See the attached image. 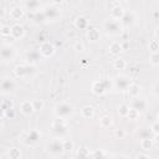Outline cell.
<instances>
[{"instance_id": "8d00e7d4", "label": "cell", "mask_w": 159, "mask_h": 159, "mask_svg": "<svg viewBox=\"0 0 159 159\" xmlns=\"http://www.w3.org/2000/svg\"><path fill=\"white\" fill-rule=\"evenodd\" d=\"M149 62L154 66H158L159 65V51L158 52H150L149 55Z\"/></svg>"}, {"instance_id": "83f0119b", "label": "cell", "mask_w": 159, "mask_h": 159, "mask_svg": "<svg viewBox=\"0 0 159 159\" xmlns=\"http://www.w3.org/2000/svg\"><path fill=\"white\" fill-rule=\"evenodd\" d=\"M34 22H36V24H42V22H45L46 21V16H45V14H43V11L42 10H39V11H35L34 12Z\"/></svg>"}, {"instance_id": "f907efd6", "label": "cell", "mask_w": 159, "mask_h": 159, "mask_svg": "<svg viewBox=\"0 0 159 159\" xmlns=\"http://www.w3.org/2000/svg\"><path fill=\"white\" fill-rule=\"evenodd\" d=\"M155 37L159 40V27H157V29H155Z\"/></svg>"}, {"instance_id": "7dc6e473", "label": "cell", "mask_w": 159, "mask_h": 159, "mask_svg": "<svg viewBox=\"0 0 159 159\" xmlns=\"http://www.w3.org/2000/svg\"><path fill=\"white\" fill-rule=\"evenodd\" d=\"M135 158H149V154H143V153H139L135 155Z\"/></svg>"}, {"instance_id": "d6986e66", "label": "cell", "mask_w": 159, "mask_h": 159, "mask_svg": "<svg viewBox=\"0 0 159 159\" xmlns=\"http://www.w3.org/2000/svg\"><path fill=\"white\" fill-rule=\"evenodd\" d=\"M101 37V34L97 27H88L87 29V39L91 42H97Z\"/></svg>"}, {"instance_id": "5bb4252c", "label": "cell", "mask_w": 159, "mask_h": 159, "mask_svg": "<svg viewBox=\"0 0 159 159\" xmlns=\"http://www.w3.org/2000/svg\"><path fill=\"white\" fill-rule=\"evenodd\" d=\"M119 21H120V24L123 25V27H129V26L134 25V22H135V15H134L133 11H130V10L127 11V10H125L124 15L122 16V19H120Z\"/></svg>"}, {"instance_id": "8fae6325", "label": "cell", "mask_w": 159, "mask_h": 159, "mask_svg": "<svg viewBox=\"0 0 159 159\" xmlns=\"http://www.w3.org/2000/svg\"><path fill=\"white\" fill-rule=\"evenodd\" d=\"M41 132L39 129H31L24 138V144L27 145V147H31V145H35L36 143H39V140L41 139Z\"/></svg>"}, {"instance_id": "52a82bcc", "label": "cell", "mask_w": 159, "mask_h": 159, "mask_svg": "<svg viewBox=\"0 0 159 159\" xmlns=\"http://www.w3.org/2000/svg\"><path fill=\"white\" fill-rule=\"evenodd\" d=\"M51 129H52V132H55V133L58 134V135L66 133L67 129H68V125H67L66 119H65V118L56 117V118L52 120V123H51Z\"/></svg>"}, {"instance_id": "7402d4cb", "label": "cell", "mask_w": 159, "mask_h": 159, "mask_svg": "<svg viewBox=\"0 0 159 159\" xmlns=\"http://www.w3.org/2000/svg\"><path fill=\"white\" fill-rule=\"evenodd\" d=\"M75 26L80 30H87L89 27V24H88V20L87 17L84 16H78L76 20H75Z\"/></svg>"}, {"instance_id": "e575fe53", "label": "cell", "mask_w": 159, "mask_h": 159, "mask_svg": "<svg viewBox=\"0 0 159 159\" xmlns=\"http://www.w3.org/2000/svg\"><path fill=\"white\" fill-rule=\"evenodd\" d=\"M16 116V112H15V108H10L5 112H1V117L2 118H7V119H14Z\"/></svg>"}, {"instance_id": "30bf717a", "label": "cell", "mask_w": 159, "mask_h": 159, "mask_svg": "<svg viewBox=\"0 0 159 159\" xmlns=\"http://www.w3.org/2000/svg\"><path fill=\"white\" fill-rule=\"evenodd\" d=\"M39 50H40V52H41V55H42L43 58L51 57L56 52V47H55V45L51 41H43V42H41L40 46H39Z\"/></svg>"}, {"instance_id": "4dcf8cb0", "label": "cell", "mask_w": 159, "mask_h": 159, "mask_svg": "<svg viewBox=\"0 0 159 159\" xmlns=\"http://www.w3.org/2000/svg\"><path fill=\"white\" fill-rule=\"evenodd\" d=\"M125 66H127L125 61H124L123 58H120V57H117V58L113 61V67H114L116 70H124Z\"/></svg>"}, {"instance_id": "f6af8a7d", "label": "cell", "mask_w": 159, "mask_h": 159, "mask_svg": "<svg viewBox=\"0 0 159 159\" xmlns=\"http://www.w3.org/2000/svg\"><path fill=\"white\" fill-rule=\"evenodd\" d=\"M153 140H154V144H159V133L153 134Z\"/></svg>"}, {"instance_id": "6da1fadb", "label": "cell", "mask_w": 159, "mask_h": 159, "mask_svg": "<svg viewBox=\"0 0 159 159\" xmlns=\"http://www.w3.org/2000/svg\"><path fill=\"white\" fill-rule=\"evenodd\" d=\"M103 29H104V31H106L107 35H109V36H118V35L122 34V31H123L124 27H123V25L120 24L119 20H116V19L109 17V19L104 20Z\"/></svg>"}, {"instance_id": "cb8c5ba5", "label": "cell", "mask_w": 159, "mask_h": 159, "mask_svg": "<svg viewBox=\"0 0 159 159\" xmlns=\"http://www.w3.org/2000/svg\"><path fill=\"white\" fill-rule=\"evenodd\" d=\"M81 116L86 119H91L94 116V108L92 106H83L81 108Z\"/></svg>"}, {"instance_id": "ee69618b", "label": "cell", "mask_w": 159, "mask_h": 159, "mask_svg": "<svg viewBox=\"0 0 159 159\" xmlns=\"http://www.w3.org/2000/svg\"><path fill=\"white\" fill-rule=\"evenodd\" d=\"M150 129H152V132H153V134H154V133H159V120H157V122H154V123L152 124V127H150Z\"/></svg>"}, {"instance_id": "f35d334b", "label": "cell", "mask_w": 159, "mask_h": 159, "mask_svg": "<svg viewBox=\"0 0 159 159\" xmlns=\"http://www.w3.org/2000/svg\"><path fill=\"white\" fill-rule=\"evenodd\" d=\"M32 106H34V109H35V111H41V109L43 108L45 103H43V101L40 99V98H35V99H32Z\"/></svg>"}, {"instance_id": "4fadbf2b", "label": "cell", "mask_w": 159, "mask_h": 159, "mask_svg": "<svg viewBox=\"0 0 159 159\" xmlns=\"http://www.w3.org/2000/svg\"><path fill=\"white\" fill-rule=\"evenodd\" d=\"M42 58H43V57H42V55H41V52H40L39 48H37V50H35V48L29 50V51L26 52V55H25V60H26V62H27V63H31V65H36V63H39Z\"/></svg>"}, {"instance_id": "7bdbcfd3", "label": "cell", "mask_w": 159, "mask_h": 159, "mask_svg": "<svg viewBox=\"0 0 159 159\" xmlns=\"http://www.w3.org/2000/svg\"><path fill=\"white\" fill-rule=\"evenodd\" d=\"M124 134H125V133H124V130H123V129H120V128H118V129H116V130H114V137H116V138H119V139H120V138H123V137H124Z\"/></svg>"}, {"instance_id": "f546056e", "label": "cell", "mask_w": 159, "mask_h": 159, "mask_svg": "<svg viewBox=\"0 0 159 159\" xmlns=\"http://www.w3.org/2000/svg\"><path fill=\"white\" fill-rule=\"evenodd\" d=\"M148 50L150 52H158L159 51V40L158 39H153L148 42Z\"/></svg>"}, {"instance_id": "9c48e42d", "label": "cell", "mask_w": 159, "mask_h": 159, "mask_svg": "<svg viewBox=\"0 0 159 159\" xmlns=\"http://www.w3.org/2000/svg\"><path fill=\"white\" fill-rule=\"evenodd\" d=\"M130 83H132V81H130V78L128 76H125V75H118L116 77V80H114V82H113V87L116 89L120 91V92H124V91H127V88L129 87Z\"/></svg>"}, {"instance_id": "b9f144b4", "label": "cell", "mask_w": 159, "mask_h": 159, "mask_svg": "<svg viewBox=\"0 0 159 159\" xmlns=\"http://www.w3.org/2000/svg\"><path fill=\"white\" fill-rule=\"evenodd\" d=\"M76 155H77V157H80V158H82V157H89V152H88V149H87V148L81 147V148H78V150H77Z\"/></svg>"}, {"instance_id": "681fc988", "label": "cell", "mask_w": 159, "mask_h": 159, "mask_svg": "<svg viewBox=\"0 0 159 159\" xmlns=\"http://www.w3.org/2000/svg\"><path fill=\"white\" fill-rule=\"evenodd\" d=\"M76 50H83V45L82 43H76Z\"/></svg>"}, {"instance_id": "ffe728a7", "label": "cell", "mask_w": 159, "mask_h": 159, "mask_svg": "<svg viewBox=\"0 0 159 159\" xmlns=\"http://www.w3.org/2000/svg\"><path fill=\"white\" fill-rule=\"evenodd\" d=\"M9 15H10V17H11L12 20L17 21V20H20V19L24 17V10H22V7H20V6H14V7L10 9Z\"/></svg>"}, {"instance_id": "bcb514c9", "label": "cell", "mask_w": 159, "mask_h": 159, "mask_svg": "<svg viewBox=\"0 0 159 159\" xmlns=\"http://www.w3.org/2000/svg\"><path fill=\"white\" fill-rule=\"evenodd\" d=\"M154 94H155L157 97H159V83L154 86Z\"/></svg>"}, {"instance_id": "ba28073f", "label": "cell", "mask_w": 159, "mask_h": 159, "mask_svg": "<svg viewBox=\"0 0 159 159\" xmlns=\"http://www.w3.org/2000/svg\"><path fill=\"white\" fill-rule=\"evenodd\" d=\"M15 55H16V51H15V47L14 46L7 45V43H4L1 46V48H0V56H1V60L2 61L11 62L15 58Z\"/></svg>"}, {"instance_id": "74e56055", "label": "cell", "mask_w": 159, "mask_h": 159, "mask_svg": "<svg viewBox=\"0 0 159 159\" xmlns=\"http://www.w3.org/2000/svg\"><path fill=\"white\" fill-rule=\"evenodd\" d=\"M0 34L2 37H7L11 36V26L10 25H2L0 29Z\"/></svg>"}, {"instance_id": "4316f807", "label": "cell", "mask_w": 159, "mask_h": 159, "mask_svg": "<svg viewBox=\"0 0 159 159\" xmlns=\"http://www.w3.org/2000/svg\"><path fill=\"white\" fill-rule=\"evenodd\" d=\"M112 117L109 116V114H103L102 117H101V119H99V124H101V127H103V128H108V127H111L112 125Z\"/></svg>"}, {"instance_id": "277c9868", "label": "cell", "mask_w": 159, "mask_h": 159, "mask_svg": "<svg viewBox=\"0 0 159 159\" xmlns=\"http://www.w3.org/2000/svg\"><path fill=\"white\" fill-rule=\"evenodd\" d=\"M34 72H35V65H31L27 62L17 65L14 70V73L17 78H27L31 75H34Z\"/></svg>"}, {"instance_id": "f1b7e54d", "label": "cell", "mask_w": 159, "mask_h": 159, "mask_svg": "<svg viewBox=\"0 0 159 159\" xmlns=\"http://www.w3.org/2000/svg\"><path fill=\"white\" fill-rule=\"evenodd\" d=\"M21 150L17 148H10L7 152V157L9 159H20L21 158Z\"/></svg>"}, {"instance_id": "816d5d0a", "label": "cell", "mask_w": 159, "mask_h": 159, "mask_svg": "<svg viewBox=\"0 0 159 159\" xmlns=\"http://www.w3.org/2000/svg\"><path fill=\"white\" fill-rule=\"evenodd\" d=\"M116 1H118V2L120 4V2H125V1H128V0H116Z\"/></svg>"}, {"instance_id": "e0dca14e", "label": "cell", "mask_w": 159, "mask_h": 159, "mask_svg": "<svg viewBox=\"0 0 159 159\" xmlns=\"http://www.w3.org/2000/svg\"><path fill=\"white\" fill-rule=\"evenodd\" d=\"M124 12H125V10H124V7L120 4L114 5L112 7V10H111V17L112 19H116V20H120L122 16L124 15Z\"/></svg>"}, {"instance_id": "8992f818", "label": "cell", "mask_w": 159, "mask_h": 159, "mask_svg": "<svg viewBox=\"0 0 159 159\" xmlns=\"http://www.w3.org/2000/svg\"><path fill=\"white\" fill-rule=\"evenodd\" d=\"M42 11L46 16V20H48V21H56L61 16V10H60L58 5H55V4L45 6L42 9Z\"/></svg>"}, {"instance_id": "d6a6232c", "label": "cell", "mask_w": 159, "mask_h": 159, "mask_svg": "<svg viewBox=\"0 0 159 159\" xmlns=\"http://www.w3.org/2000/svg\"><path fill=\"white\" fill-rule=\"evenodd\" d=\"M139 114H140V112H139V111H137L135 108L129 107V112H128V114H127V118H128V119H130V120H135V119H138V118H139Z\"/></svg>"}, {"instance_id": "2e32d148", "label": "cell", "mask_w": 159, "mask_h": 159, "mask_svg": "<svg viewBox=\"0 0 159 159\" xmlns=\"http://www.w3.org/2000/svg\"><path fill=\"white\" fill-rule=\"evenodd\" d=\"M24 35H25V29H24V26H21L20 24H14V25L11 26V37H12V39L19 40V39H22Z\"/></svg>"}, {"instance_id": "ab89813d", "label": "cell", "mask_w": 159, "mask_h": 159, "mask_svg": "<svg viewBox=\"0 0 159 159\" xmlns=\"http://www.w3.org/2000/svg\"><path fill=\"white\" fill-rule=\"evenodd\" d=\"M73 147H75V144H73V142L72 140H70V139H63V148H65V152H71V150H73Z\"/></svg>"}, {"instance_id": "5b68a950", "label": "cell", "mask_w": 159, "mask_h": 159, "mask_svg": "<svg viewBox=\"0 0 159 159\" xmlns=\"http://www.w3.org/2000/svg\"><path fill=\"white\" fill-rule=\"evenodd\" d=\"M63 152H65V148H63V139L56 138V139L51 140V142L47 144V153H48L50 155L58 157V155H61Z\"/></svg>"}, {"instance_id": "7c38bea8", "label": "cell", "mask_w": 159, "mask_h": 159, "mask_svg": "<svg viewBox=\"0 0 159 159\" xmlns=\"http://www.w3.org/2000/svg\"><path fill=\"white\" fill-rule=\"evenodd\" d=\"M15 88H16V83H15L14 78H11V77H4L1 80V83H0L1 93H4V94L11 93V92L15 91Z\"/></svg>"}, {"instance_id": "1f68e13d", "label": "cell", "mask_w": 159, "mask_h": 159, "mask_svg": "<svg viewBox=\"0 0 159 159\" xmlns=\"http://www.w3.org/2000/svg\"><path fill=\"white\" fill-rule=\"evenodd\" d=\"M0 107H1V112H5V111H7L10 108H14V102H12V99H7V98L2 99Z\"/></svg>"}, {"instance_id": "9a60e30c", "label": "cell", "mask_w": 159, "mask_h": 159, "mask_svg": "<svg viewBox=\"0 0 159 159\" xmlns=\"http://www.w3.org/2000/svg\"><path fill=\"white\" fill-rule=\"evenodd\" d=\"M130 107H132V108H135V109L139 111V112H143V111H145V108H147V102H145V99H143V98H140V97L138 96V97L132 98Z\"/></svg>"}, {"instance_id": "603a6c76", "label": "cell", "mask_w": 159, "mask_h": 159, "mask_svg": "<svg viewBox=\"0 0 159 159\" xmlns=\"http://www.w3.org/2000/svg\"><path fill=\"white\" fill-rule=\"evenodd\" d=\"M127 93H128V96H129L130 98L138 97L139 93H140V86L137 84V83H133V82H132V83L129 84V87L127 88Z\"/></svg>"}, {"instance_id": "ac0fdd59", "label": "cell", "mask_w": 159, "mask_h": 159, "mask_svg": "<svg viewBox=\"0 0 159 159\" xmlns=\"http://www.w3.org/2000/svg\"><path fill=\"white\" fill-rule=\"evenodd\" d=\"M20 112L25 116H30L32 112H35L34 106H32V101H24L20 103Z\"/></svg>"}, {"instance_id": "3957f363", "label": "cell", "mask_w": 159, "mask_h": 159, "mask_svg": "<svg viewBox=\"0 0 159 159\" xmlns=\"http://www.w3.org/2000/svg\"><path fill=\"white\" fill-rule=\"evenodd\" d=\"M112 87H113L112 81H111L109 78H106V80H99V81L92 82L91 91H92V93L96 94V96H102V94H104L107 91H109Z\"/></svg>"}, {"instance_id": "484cf974", "label": "cell", "mask_w": 159, "mask_h": 159, "mask_svg": "<svg viewBox=\"0 0 159 159\" xmlns=\"http://www.w3.org/2000/svg\"><path fill=\"white\" fill-rule=\"evenodd\" d=\"M109 52H111V55H113V56H118L122 51H123V47H122V45L119 43V42H117V41H113V42H111V45H109Z\"/></svg>"}, {"instance_id": "836d02e7", "label": "cell", "mask_w": 159, "mask_h": 159, "mask_svg": "<svg viewBox=\"0 0 159 159\" xmlns=\"http://www.w3.org/2000/svg\"><path fill=\"white\" fill-rule=\"evenodd\" d=\"M117 112H118V114H119L120 117L125 118L127 114H128V112H129V106H128V104H120V106L118 107Z\"/></svg>"}, {"instance_id": "d4e9b609", "label": "cell", "mask_w": 159, "mask_h": 159, "mask_svg": "<svg viewBox=\"0 0 159 159\" xmlns=\"http://www.w3.org/2000/svg\"><path fill=\"white\" fill-rule=\"evenodd\" d=\"M154 147V140L153 137H148V138H142L140 139V148L145 152H148L149 149H152Z\"/></svg>"}, {"instance_id": "60d3db41", "label": "cell", "mask_w": 159, "mask_h": 159, "mask_svg": "<svg viewBox=\"0 0 159 159\" xmlns=\"http://www.w3.org/2000/svg\"><path fill=\"white\" fill-rule=\"evenodd\" d=\"M89 157L91 158H104V157H108V154H106L102 150H94V152H89Z\"/></svg>"}, {"instance_id": "44dd1931", "label": "cell", "mask_w": 159, "mask_h": 159, "mask_svg": "<svg viewBox=\"0 0 159 159\" xmlns=\"http://www.w3.org/2000/svg\"><path fill=\"white\" fill-rule=\"evenodd\" d=\"M40 7H41L40 0H26V1H25V9L29 10V11L35 12V11L41 10Z\"/></svg>"}, {"instance_id": "d590c367", "label": "cell", "mask_w": 159, "mask_h": 159, "mask_svg": "<svg viewBox=\"0 0 159 159\" xmlns=\"http://www.w3.org/2000/svg\"><path fill=\"white\" fill-rule=\"evenodd\" d=\"M138 137L142 139V138H148V137H153V132H152V129L149 128H142L140 130H139V133H138Z\"/></svg>"}, {"instance_id": "f5cc1de1", "label": "cell", "mask_w": 159, "mask_h": 159, "mask_svg": "<svg viewBox=\"0 0 159 159\" xmlns=\"http://www.w3.org/2000/svg\"><path fill=\"white\" fill-rule=\"evenodd\" d=\"M158 120H159V112H158Z\"/></svg>"}, {"instance_id": "c3c4849f", "label": "cell", "mask_w": 159, "mask_h": 159, "mask_svg": "<svg viewBox=\"0 0 159 159\" xmlns=\"http://www.w3.org/2000/svg\"><path fill=\"white\" fill-rule=\"evenodd\" d=\"M65 0H52V4H55V5H60V4H62Z\"/></svg>"}, {"instance_id": "7a4b0ae2", "label": "cell", "mask_w": 159, "mask_h": 159, "mask_svg": "<svg viewBox=\"0 0 159 159\" xmlns=\"http://www.w3.org/2000/svg\"><path fill=\"white\" fill-rule=\"evenodd\" d=\"M75 113V108L71 103L68 102H60L57 103L55 107H53V114L56 117H60V118H70L72 114Z\"/></svg>"}]
</instances>
